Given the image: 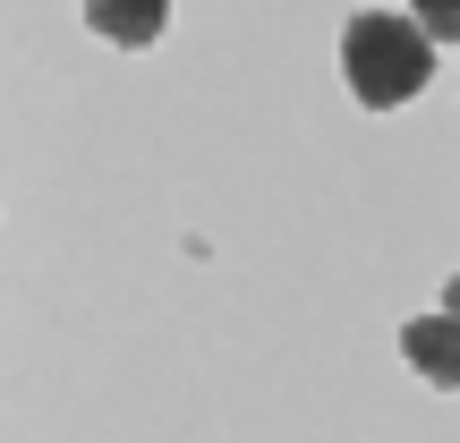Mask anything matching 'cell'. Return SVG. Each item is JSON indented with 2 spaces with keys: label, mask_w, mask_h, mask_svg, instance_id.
Listing matches in <instances>:
<instances>
[{
  "label": "cell",
  "mask_w": 460,
  "mask_h": 443,
  "mask_svg": "<svg viewBox=\"0 0 460 443\" xmlns=\"http://www.w3.org/2000/svg\"><path fill=\"white\" fill-rule=\"evenodd\" d=\"M341 77H349V94L367 111H393V102H410L435 77V34L418 17H401V9H367L341 34Z\"/></svg>",
  "instance_id": "cell-1"
},
{
  "label": "cell",
  "mask_w": 460,
  "mask_h": 443,
  "mask_svg": "<svg viewBox=\"0 0 460 443\" xmlns=\"http://www.w3.org/2000/svg\"><path fill=\"white\" fill-rule=\"evenodd\" d=\"M401 350H410V367L427 384H460V315H410V332H401Z\"/></svg>",
  "instance_id": "cell-2"
},
{
  "label": "cell",
  "mask_w": 460,
  "mask_h": 443,
  "mask_svg": "<svg viewBox=\"0 0 460 443\" xmlns=\"http://www.w3.org/2000/svg\"><path fill=\"white\" fill-rule=\"evenodd\" d=\"M163 17H171V0H85V26H94L102 43H119V51L154 43V34H163Z\"/></svg>",
  "instance_id": "cell-3"
},
{
  "label": "cell",
  "mask_w": 460,
  "mask_h": 443,
  "mask_svg": "<svg viewBox=\"0 0 460 443\" xmlns=\"http://www.w3.org/2000/svg\"><path fill=\"white\" fill-rule=\"evenodd\" d=\"M410 17L435 34V43H460V0H410Z\"/></svg>",
  "instance_id": "cell-4"
},
{
  "label": "cell",
  "mask_w": 460,
  "mask_h": 443,
  "mask_svg": "<svg viewBox=\"0 0 460 443\" xmlns=\"http://www.w3.org/2000/svg\"><path fill=\"white\" fill-rule=\"evenodd\" d=\"M444 315H460V273H452V290H444Z\"/></svg>",
  "instance_id": "cell-5"
}]
</instances>
